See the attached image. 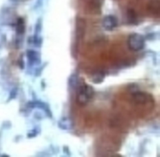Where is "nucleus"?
Listing matches in <instances>:
<instances>
[{"mask_svg": "<svg viewBox=\"0 0 160 157\" xmlns=\"http://www.w3.org/2000/svg\"><path fill=\"white\" fill-rule=\"evenodd\" d=\"M95 93V91L92 86L84 83L79 88L76 96V102L80 105H86L93 98Z\"/></svg>", "mask_w": 160, "mask_h": 157, "instance_id": "f257e3e1", "label": "nucleus"}, {"mask_svg": "<svg viewBox=\"0 0 160 157\" xmlns=\"http://www.w3.org/2000/svg\"><path fill=\"white\" fill-rule=\"evenodd\" d=\"M128 46L133 51L142 50L145 46V39L143 35L139 33L131 34L128 38Z\"/></svg>", "mask_w": 160, "mask_h": 157, "instance_id": "f03ea898", "label": "nucleus"}, {"mask_svg": "<svg viewBox=\"0 0 160 157\" xmlns=\"http://www.w3.org/2000/svg\"><path fill=\"white\" fill-rule=\"evenodd\" d=\"M118 21L114 15H107L104 17L102 21V25L104 29L107 31H112L118 26Z\"/></svg>", "mask_w": 160, "mask_h": 157, "instance_id": "7ed1b4c3", "label": "nucleus"}, {"mask_svg": "<svg viewBox=\"0 0 160 157\" xmlns=\"http://www.w3.org/2000/svg\"><path fill=\"white\" fill-rule=\"evenodd\" d=\"M58 127L62 130H70L74 127L73 121L71 118L64 116L61 118L58 123Z\"/></svg>", "mask_w": 160, "mask_h": 157, "instance_id": "20e7f679", "label": "nucleus"}, {"mask_svg": "<svg viewBox=\"0 0 160 157\" xmlns=\"http://www.w3.org/2000/svg\"><path fill=\"white\" fill-rule=\"evenodd\" d=\"M148 10L153 15H159L160 11V3L159 0H152L147 5Z\"/></svg>", "mask_w": 160, "mask_h": 157, "instance_id": "39448f33", "label": "nucleus"}, {"mask_svg": "<svg viewBox=\"0 0 160 157\" xmlns=\"http://www.w3.org/2000/svg\"><path fill=\"white\" fill-rule=\"evenodd\" d=\"M28 56L32 63L39 64L41 62V56L39 53L35 50L28 51Z\"/></svg>", "mask_w": 160, "mask_h": 157, "instance_id": "423d86ee", "label": "nucleus"}, {"mask_svg": "<svg viewBox=\"0 0 160 157\" xmlns=\"http://www.w3.org/2000/svg\"><path fill=\"white\" fill-rule=\"evenodd\" d=\"M105 78V75L103 72L98 71L92 76V81L95 84H100L103 82Z\"/></svg>", "mask_w": 160, "mask_h": 157, "instance_id": "0eeeda50", "label": "nucleus"}, {"mask_svg": "<svg viewBox=\"0 0 160 157\" xmlns=\"http://www.w3.org/2000/svg\"><path fill=\"white\" fill-rule=\"evenodd\" d=\"M69 85L72 88H76L79 86L80 82L78 76L76 74H72L69 78Z\"/></svg>", "mask_w": 160, "mask_h": 157, "instance_id": "6e6552de", "label": "nucleus"}, {"mask_svg": "<svg viewBox=\"0 0 160 157\" xmlns=\"http://www.w3.org/2000/svg\"><path fill=\"white\" fill-rule=\"evenodd\" d=\"M134 101L138 103H145L146 100V95L141 92H136L133 95Z\"/></svg>", "mask_w": 160, "mask_h": 157, "instance_id": "1a4fd4ad", "label": "nucleus"}, {"mask_svg": "<svg viewBox=\"0 0 160 157\" xmlns=\"http://www.w3.org/2000/svg\"><path fill=\"white\" fill-rule=\"evenodd\" d=\"M12 1H16V0H12Z\"/></svg>", "mask_w": 160, "mask_h": 157, "instance_id": "9d476101", "label": "nucleus"}]
</instances>
